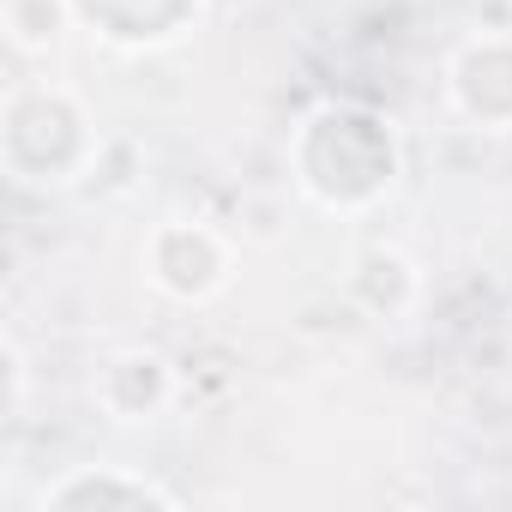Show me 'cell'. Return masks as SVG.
I'll use <instances>...</instances> for the list:
<instances>
[{
  "label": "cell",
  "instance_id": "cell-1",
  "mask_svg": "<svg viewBox=\"0 0 512 512\" xmlns=\"http://www.w3.org/2000/svg\"><path fill=\"white\" fill-rule=\"evenodd\" d=\"M103 506V500H133V506H169V494L157 488V482H121V476H73V482H61V488H49L43 494V506Z\"/></svg>",
  "mask_w": 512,
  "mask_h": 512
}]
</instances>
